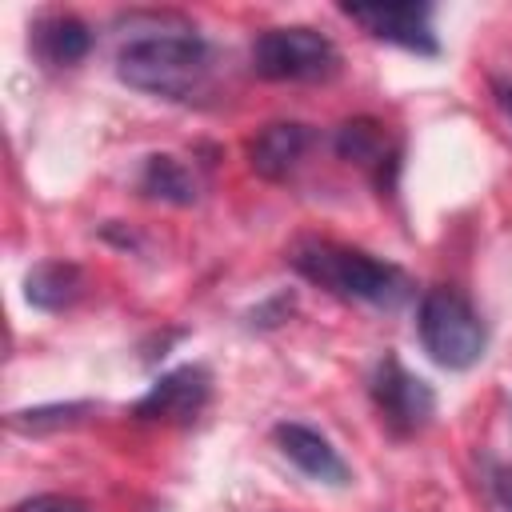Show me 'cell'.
I'll list each match as a JSON object with an SVG mask.
<instances>
[{"instance_id":"6da1fadb","label":"cell","mask_w":512,"mask_h":512,"mask_svg":"<svg viewBox=\"0 0 512 512\" xmlns=\"http://www.w3.org/2000/svg\"><path fill=\"white\" fill-rule=\"evenodd\" d=\"M212 72V48L200 32L176 28H148L120 44L116 76L156 100H192Z\"/></svg>"},{"instance_id":"7a4b0ae2","label":"cell","mask_w":512,"mask_h":512,"mask_svg":"<svg viewBox=\"0 0 512 512\" xmlns=\"http://www.w3.org/2000/svg\"><path fill=\"white\" fill-rule=\"evenodd\" d=\"M288 260L304 280H312L344 300H360L372 308H400L412 296V280L404 276L400 264L380 260L360 248H348V244L304 240L300 248H292Z\"/></svg>"},{"instance_id":"3957f363","label":"cell","mask_w":512,"mask_h":512,"mask_svg":"<svg viewBox=\"0 0 512 512\" xmlns=\"http://www.w3.org/2000/svg\"><path fill=\"white\" fill-rule=\"evenodd\" d=\"M416 336L420 348L448 372H468L488 352V324L480 308L460 288L448 284L424 288L416 304Z\"/></svg>"},{"instance_id":"277c9868","label":"cell","mask_w":512,"mask_h":512,"mask_svg":"<svg viewBox=\"0 0 512 512\" xmlns=\"http://www.w3.org/2000/svg\"><path fill=\"white\" fill-rule=\"evenodd\" d=\"M252 72L264 80H296V84L332 80L340 72V48L320 28L308 24L264 28L252 40Z\"/></svg>"},{"instance_id":"5b68a950","label":"cell","mask_w":512,"mask_h":512,"mask_svg":"<svg viewBox=\"0 0 512 512\" xmlns=\"http://www.w3.org/2000/svg\"><path fill=\"white\" fill-rule=\"evenodd\" d=\"M368 388H372V404H376V412H380V420L388 424L392 436H416L436 416L432 384L420 380L416 372H408L392 352H384Z\"/></svg>"},{"instance_id":"8992f818","label":"cell","mask_w":512,"mask_h":512,"mask_svg":"<svg viewBox=\"0 0 512 512\" xmlns=\"http://www.w3.org/2000/svg\"><path fill=\"white\" fill-rule=\"evenodd\" d=\"M352 24H360L372 40L396 44L416 56H440V36L432 24V4H344Z\"/></svg>"},{"instance_id":"52a82bcc","label":"cell","mask_w":512,"mask_h":512,"mask_svg":"<svg viewBox=\"0 0 512 512\" xmlns=\"http://www.w3.org/2000/svg\"><path fill=\"white\" fill-rule=\"evenodd\" d=\"M212 396V376L204 364H180L172 372H164L156 384H148V392L136 400L132 416L148 420V424H188L204 412Z\"/></svg>"},{"instance_id":"ba28073f","label":"cell","mask_w":512,"mask_h":512,"mask_svg":"<svg viewBox=\"0 0 512 512\" xmlns=\"http://www.w3.org/2000/svg\"><path fill=\"white\" fill-rule=\"evenodd\" d=\"M272 440H276L280 456H284L288 464H296L308 480L332 484V488H344V484L352 480L344 456L332 448V440H328L324 432H316V428H308V424H300V420H280V424L272 428Z\"/></svg>"},{"instance_id":"9c48e42d","label":"cell","mask_w":512,"mask_h":512,"mask_svg":"<svg viewBox=\"0 0 512 512\" xmlns=\"http://www.w3.org/2000/svg\"><path fill=\"white\" fill-rule=\"evenodd\" d=\"M308 144H312V128L308 124H300V120H276V124H264L248 140V164L264 180H284L304 160Z\"/></svg>"},{"instance_id":"30bf717a","label":"cell","mask_w":512,"mask_h":512,"mask_svg":"<svg viewBox=\"0 0 512 512\" xmlns=\"http://www.w3.org/2000/svg\"><path fill=\"white\" fill-rule=\"evenodd\" d=\"M84 272L72 260H40L24 276V300L40 312H64L80 300Z\"/></svg>"},{"instance_id":"8fae6325","label":"cell","mask_w":512,"mask_h":512,"mask_svg":"<svg viewBox=\"0 0 512 512\" xmlns=\"http://www.w3.org/2000/svg\"><path fill=\"white\" fill-rule=\"evenodd\" d=\"M32 32H36L32 36L36 40V52L48 64H56V68H72V64H80L92 52V28L80 16H72V12L44 16Z\"/></svg>"},{"instance_id":"7c38bea8","label":"cell","mask_w":512,"mask_h":512,"mask_svg":"<svg viewBox=\"0 0 512 512\" xmlns=\"http://www.w3.org/2000/svg\"><path fill=\"white\" fill-rule=\"evenodd\" d=\"M140 192H144L148 200L188 208V204H196L200 184H196V176H192V168H188L184 160H176V156H168V152H156V156H148L144 168H140Z\"/></svg>"},{"instance_id":"4fadbf2b","label":"cell","mask_w":512,"mask_h":512,"mask_svg":"<svg viewBox=\"0 0 512 512\" xmlns=\"http://www.w3.org/2000/svg\"><path fill=\"white\" fill-rule=\"evenodd\" d=\"M336 152H340L344 160L360 164V168H380V164L392 156V152H388V132H384V124H376V120H368V116L340 124V132H336Z\"/></svg>"},{"instance_id":"5bb4252c","label":"cell","mask_w":512,"mask_h":512,"mask_svg":"<svg viewBox=\"0 0 512 512\" xmlns=\"http://www.w3.org/2000/svg\"><path fill=\"white\" fill-rule=\"evenodd\" d=\"M96 404L92 400H64V404H36V408H20L8 412V428L24 432V436H40V432H56V428H72L80 424Z\"/></svg>"},{"instance_id":"9a60e30c","label":"cell","mask_w":512,"mask_h":512,"mask_svg":"<svg viewBox=\"0 0 512 512\" xmlns=\"http://www.w3.org/2000/svg\"><path fill=\"white\" fill-rule=\"evenodd\" d=\"M12 512H92L80 496H64V492H40V496H28L20 500Z\"/></svg>"},{"instance_id":"2e32d148","label":"cell","mask_w":512,"mask_h":512,"mask_svg":"<svg viewBox=\"0 0 512 512\" xmlns=\"http://www.w3.org/2000/svg\"><path fill=\"white\" fill-rule=\"evenodd\" d=\"M488 476H492L488 484H492V496H496L500 512H512V468L508 464H492Z\"/></svg>"},{"instance_id":"e0dca14e","label":"cell","mask_w":512,"mask_h":512,"mask_svg":"<svg viewBox=\"0 0 512 512\" xmlns=\"http://www.w3.org/2000/svg\"><path fill=\"white\" fill-rule=\"evenodd\" d=\"M492 96L504 108V116L512 120V76H492Z\"/></svg>"}]
</instances>
